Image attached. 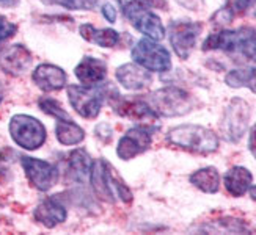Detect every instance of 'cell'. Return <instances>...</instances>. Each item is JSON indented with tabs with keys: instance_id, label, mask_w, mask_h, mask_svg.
<instances>
[{
	"instance_id": "484cf974",
	"label": "cell",
	"mask_w": 256,
	"mask_h": 235,
	"mask_svg": "<svg viewBox=\"0 0 256 235\" xmlns=\"http://www.w3.org/2000/svg\"><path fill=\"white\" fill-rule=\"evenodd\" d=\"M49 5H60L68 9H93L99 0H41Z\"/></svg>"
},
{
	"instance_id": "9c48e42d",
	"label": "cell",
	"mask_w": 256,
	"mask_h": 235,
	"mask_svg": "<svg viewBox=\"0 0 256 235\" xmlns=\"http://www.w3.org/2000/svg\"><path fill=\"white\" fill-rule=\"evenodd\" d=\"M20 165L24 168L30 184L40 192H49L52 187L57 185L60 173L55 165L27 155L20 157Z\"/></svg>"
},
{
	"instance_id": "ac0fdd59",
	"label": "cell",
	"mask_w": 256,
	"mask_h": 235,
	"mask_svg": "<svg viewBox=\"0 0 256 235\" xmlns=\"http://www.w3.org/2000/svg\"><path fill=\"white\" fill-rule=\"evenodd\" d=\"M107 166H108V162L104 159H98L96 162H93L92 170H90V182L94 190V195L99 199L114 204L115 198H114L112 192H110L108 184H107Z\"/></svg>"
},
{
	"instance_id": "6da1fadb",
	"label": "cell",
	"mask_w": 256,
	"mask_h": 235,
	"mask_svg": "<svg viewBox=\"0 0 256 235\" xmlns=\"http://www.w3.org/2000/svg\"><path fill=\"white\" fill-rule=\"evenodd\" d=\"M166 141L184 151L208 155L218 149V137L212 130L196 124L176 126L166 133Z\"/></svg>"
},
{
	"instance_id": "836d02e7",
	"label": "cell",
	"mask_w": 256,
	"mask_h": 235,
	"mask_svg": "<svg viewBox=\"0 0 256 235\" xmlns=\"http://www.w3.org/2000/svg\"><path fill=\"white\" fill-rule=\"evenodd\" d=\"M5 176H6V168H5V166L2 165V162H0V184L4 182Z\"/></svg>"
},
{
	"instance_id": "8d00e7d4",
	"label": "cell",
	"mask_w": 256,
	"mask_h": 235,
	"mask_svg": "<svg viewBox=\"0 0 256 235\" xmlns=\"http://www.w3.org/2000/svg\"><path fill=\"white\" fill-rule=\"evenodd\" d=\"M254 16H256V11H254Z\"/></svg>"
},
{
	"instance_id": "7402d4cb",
	"label": "cell",
	"mask_w": 256,
	"mask_h": 235,
	"mask_svg": "<svg viewBox=\"0 0 256 235\" xmlns=\"http://www.w3.org/2000/svg\"><path fill=\"white\" fill-rule=\"evenodd\" d=\"M92 170V160L90 155L84 149H76L70 154V160H68V174L72 181L76 182H85V179L90 176Z\"/></svg>"
},
{
	"instance_id": "5bb4252c",
	"label": "cell",
	"mask_w": 256,
	"mask_h": 235,
	"mask_svg": "<svg viewBox=\"0 0 256 235\" xmlns=\"http://www.w3.org/2000/svg\"><path fill=\"white\" fill-rule=\"evenodd\" d=\"M112 105L116 113L124 118L137 121H154L159 118L148 100L142 97H116V102H112Z\"/></svg>"
},
{
	"instance_id": "ffe728a7",
	"label": "cell",
	"mask_w": 256,
	"mask_h": 235,
	"mask_svg": "<svg viewBox=\"0 0 256 235\" xmlns=\"http://www.w3.org/2000/svg\"><path fill=\"white\" fill-rule=\"evenodd\" d=\"M80 36L88 41V42H93L99 47H115L120 44L121 36L120 33L114 28H96L92 24H82L80 28Z\"/></svg>"
},
{
	"instance_id": "30bf717a",
	"label": "cell",
	"mask_w": 256,
	"mask_h": 235,
	"mask_svg": "<svg viewBox=\"0 0 256 235\" xmlns=\"http://www.w3.org/2000/svg\"><path fill=\"white\" fill-rule=\"evenodd\" d=\"M154 130H158V127L151 129L146 126H137V127L129 129L118 143L116 154L120 159L130 160V159H136L137 155L146 152L151 148Z\"/></svg>"
},
{
	"instance_id": "d6986e66",
	"label": "cell",
	"mask_w": 256,
	"mask_h": 235,
	"mask_svg": "<svg viewBox=\"0 0 256 235\" xmlns=\"http://www.w3.org/2000/svg\"><path fill=\"white\" fill-rule=\"evenodd\" d=\"M224 182H225L226 192L231 196L239 198V196H244L250 190L253 176L247 168L234 166V168H231L230 171H226V174L224 176Z\"/></svg>"
},
{
	"instance_id": "7a4b0ae2",
	"label": "cell",
	"mask_w": 256,
	"mask_h": 235,
	"mask_svg": "<svg viewBox=\"0 0 256 235\" xmlns=\"http://www.w3.org/2000/svg\"><path fill=\"white\" fill-rule=\"evenodd\" d=\"M203 50L240 53L256 61V30L252 27H240L238 30H222L212 33L204 39Z\"/></svg>"
},
{
	"instance_id": "4316f807",
	"label": "cell",
	"mask_w": 256,
	"mask_h": 235,
	"mask_svg": "<svg viewBox=\"0 0 256 235\" xmlns=\"http://www.w3.org/2000/svg\"><path fill=\"white\" fill-rule=\"evenodd\" d=\"M121 8L129 6H143V8H166L165 0H116Z\"/></svg>"
},
{
	"instance_id": "603a6c76",
	"label": "cell",
	"mask_w": 256,
	"mask_h": 235,
	"mask_svg": "<svg viewBox=\"0 0 256 235\" xmlns=\"http://www.w3.org/2000/svg\"><path fill=\"white\" fill-rule=\"evenodd\" d=\"M190 184L204 193H217L220 187V174L214 166H206L190 174Z\"/></svg>"
},
{
	"instance_id": "4fadbf2b",
	"label": "cell",
	"mask_w": 256,
	"mask_h": 235,
	"mask_svg": "<svg viewBox=\"0 0 256 235\" xmlns=\"http://www.w3.org/2000/svg\"><path fill=\"white\" fill-rule=\"evenodd\" d=\"M32 80L42 91L50 93L63 89L66 86V82H68V77H66V72L62 68H58V66L42 63L36 66L35 71H33Z\"/></svg>"
},
{
	"instance_id": "1f68e13d",
	"label": "cell",
	"mask_w": 256,
	"mask_h": 235,
	"mask_svg": "<svg viewBox=\"0 0 256 235\" xmlns=\"http://www.w3.org/2000/svg\"><path fill=\"white\" fill-rule=\"evenodd\" d=\"M248 149H250V152L253 154V157L256 159V124L252 127V132H250V138H248Z\"/></svg>"
},
{
	"instance_id": "cb8c5ba5",
	"label": "cell",
	"mask_w": 256,
	"mask_h": 235,
	"mask_svg": "<svg viewBox=\"0 0 256 235\" xmlns=\"http://www.w3.org/2000/svg\"><path fill=\"white\" fill-rule=\"evenodd\" d=\"M225 83L231 88H248L256 94V69L254 68L232 69L226 74Z\"/></svg>"
},
{
	"instance_id": "277c9868",
	"label": "cell",
	"mask_w": 256,
	"mask_h": 235,
	"mask_svg": "<svg viewBox=\"0 0 256 235\" xmlns=\"http://www.w3.org/2000/svg\"><path fill=\"white\" fill-rule=\"evenodd\" d=\"M10 135L18 146L27 151L40 149L48 138L41 121L28 115H16L10 121Z\"/></svg>"
},
{
	"instance_id": "8992f818",
	"label": "cell",
	"mask_w": 256,
	"mask_h": 235,
	"mask_svg": "<svg viewBox=\"0 0 256 235\" xmlns=\"http://www.w3.org/2000/svg\"><path fill=\"white\" fill-rule=\"evenodd\" d=\"M202 24L200 22H192V20H172L168 25V39L174 50V53L180 58L186 60L188 55L192 53L196 39L202 33Z\"/></svg>"
},
{
	"instance_id": "d4e9b609",
	"label": "cell",
	"mask_w": 256,
	"mask_h": 235,
	"mask_svg": "<svg viewBox=\"0 0 256 235\" xmlns=\"http://www.w3.org/2000/svg\"><path fill=\"white\" fill-rule=\"evenodd\" d=\"M38 105H40V108L44 111V113L49 115V116H54L55 119H70V115L66 113V110L55 99L41 97L38 100Z\"/></svg>"
},
{
	"instance_id": "d590c367",
	"label": "cell",
	"mask_w": 256,
	"mask_h": 235,
	"mask_svg": "<svg viewBox=\"0 0 256 235\" xmlns=\"http://www.w3.org/2000/svg\"><path fill=\"white\" fill-rule=\"evenodd\" d=\"M250 196H252V199L256 201V187H250Z\"/></svg>"
},
{
	"instance_id": "7c38bea8",
	"label": "cell",
	"mask_w": 256,
	"mask_h": 235,
	"mask_svg": "<svg viewBox=\"0 0 256 235\" xmlns=\"http://www.w3.org/2000/svg\"><path fill=\"white\" fill-rule=\"evenodd\" d=\"M32 61L33 55L24 44H13L0 50V69L11 77H19L28 71Z\"/></svg>"
},
{
	"instance_id": "44dd1931",
	"label": "cell",
	"mask_w": 256,
	"mask_h": 235,
	"mask_svg": "<svg viewBox=\"0 0 256 235\" xmlns=\"http://www.w3.org/2000/svg\"><path fill=\"white\" fill-rule=\"evenodd\" d=\"M55 137L63 144V146H74V144H79L85 138V132L84 129L76 124V122L70 119H57V124H55Z\"/></svg>"
},
{
	"instance_id": "8fae6325",
	"label": "cell",
	"mask_w": 256,
	"mask_h": 235,
	"mask_svg": "<svg viewBox=\"0 0 256 235\" xmlns=\"http://www.w3.org/2000/svg\"><path fill=\"white\" fill-rule=\"evenodd\" d=\"M123 13L130 20V24L136 27L140 33H143L146 38L154 39V41L164 39L165 27L162 24L160 17L156 13H152L150 8L129 6V8H123Z\"/></svg>"
},
{
	"instance_id": "e575fe53",
	"label": "cell",
	"mask_w": 256,
	"mask_h": 235,
	"mask_svg": "<svg viewBox=\"0 0 256 235\" xmlns=\"http://www.w3.org/2000/svg\"><path fill=\"white\" fill-rule=\"evenodd\" d=\"M4 96H5V89H4V85L0 82V102L4 100Z\"/></svg>"
},
{
	"instance_id": "e0dca14e",
	"label": "cell",
	"mask_w": 256,
	"mask_h": 235,
	"mask_svg": "<svg viewBox=\"0 0 256 235\" xmlns=\"http://www.w3.org/2000/svg\"><path fill=\"white\" fill-rule=\"evenodd\" d=\"M33 217L42 226L52 229L57 225H62L63 221H66L68 212H66L64 206L58 201V198H48L41 201L40 206L35 209Z\"/></svg>"
},
{
	"instance_id": "3957f363",
	"label": "cell",
	"mask_w": 256,
	"mask_h": 235,
	"mask_svg": "<svg viewBox=\"0 0 256 235\" xmlns=\"http://www.w3.org/2000/svg\"><path fill=\"white\" fill-rule=\"evenodd\" d=\"M144 99L148 100L156 115L165 118L187 115L195 107V99L192 97V94H188L182 88L178 86L160 88Z\"/></svg>"
},
{
	"instance_id": "d6a6232c",
	"label": "cell",
	"mask_w": 256,
	"mask_h": 235,
	"mask_svg": "<svg viewBox=\"0 0 256 235\" xmlns=\"http://www.w3.org/2000/svg\"><path fill=\"white\" fill-rule=\"evenodd\" d=\"M20 0H0V6L4 8H14L16 5H19Z\"/></svg>"
},
{
	"instance_id": "52a82bcc",
	"label": "cell",
	"mask_w": 256,
	"mask_h": 235,
	"mask_svg": "<svg viewBox=\"0 0 256 235\" xmlns=\"http://www.w3.org/2000/svg\"><path fill=\"white\" fill-rule=\"evenodd\" d=\"M248 121H250L248 104L242 99H232L225 110L224 119L220 122V129L224 132V137L231 143H238L244 137V133L247 132Z\"/></svg>"
},
{
	"instance_id": "ba28073f",
	"label": "cell",
	"mask_w": 256,
	"mask_h": 235,
	"mask_svg": "<svg viewBox=\"0 0 256 235\" xmlns=\"http://www.w3.org/2000/svg\"><path fill=\"white\" fill-rule=\"evenodd\" d=\"M68 97L72 108L85 119H96L101 113L104 93L99 88L85 85H70Z\"/></svg>"
},
{
	"instance_id": "4dcf8cb0",
	"label": "cell",
	"mask_w": 256,
	"mask_h": 235,
	"mask_svg": "<svg viewBox=\"0 0 256 235\" xmlns=\"http://www.w3.org/2000/svg\"><path fill=\"white\" fill-rule=\"evenodd\" d=\"M102 16L110 22V24H115L116 22V9L110 3H106L102 6Z\"/></svg>"
},
{
	"instance_id": "83f0119b",
	"label": "cell",
	"mask_w": 256,
	"mask_h": 235,
	"mask_svg": "<svg viewBox=\"0 0 256 235\" xmlns=\"http://www.w3.org/2000/svg\"><path fill=\"white\" fill-rule=\"evenodd\" d=\"M16 31H18V25L0 14V46L6 42L10 38H13L16 35Z\"/></svg>"
},
{
	"instance_id": "5b68a950",
	"label": "cell",
	"mask_w": 256,
	"mask_h": 235,
	"mask_svg": "<svg viewBox=\"0 0 256 235\" xmlns=\"http://www.w3.org/2000/svg\"><path fill=\"white\" fill-rule=\"evenodd\" d=\"M134 63L152 72H166L172 69V55L154 39L143 38L132 49Z\"/></svg>"
},
{
	"instance_id": "9a60e30c",
	"label": "cell",
	"mask_w": 256,
	"mask_h": 235,
	"mask_svg": "<svg viewBox=\"0 0 256 235\" xmlns=\"http://www.w3.org/2000/svg\"><path fill=\"white\" fill-rule=\"evenodd\" d=\"M116 78L121 86L130 89V91H138V89L150 86L152 82V77L148 69L142 68L137 63H126L120 66L116 69Z\"/></svg>"
},
{
	"instance_id": "f1b7e54d",
	"label": "cell",
	"mask_w": 256,
	"mask_h": 235,
	"mask_svg": "<svg viewBox=\"0 0 256 235\" xmlns=\"http://www.w3.org/2000/svg\"><path fill=\"white\" fill-rule=\"evenodd\" d=\"M256 3V0H226V8L231 11L232 14H239V13H244V11H247L250 6H253Z\"/></svg>"
},
{
	"instance_id": "f546056e",
	"label": "cell",
	"mask_w": 256,
	"mask_h": 235,
	"mask_svg": "<svg viewBox=\"0 0 256 235\" xmlns=\"http://www.w3.org/2000/svg\"><path fill=\"white\" fill-rule=\"evenodd\" d=\"M232 17H234V14H232L226 6H224V8L218 9L217 13L212 16V24H216V25H226V24H230V22L232 20Z\"/></svg>"
},
{
	"instance_id": "2e32d148",
	"label": "cell",
	"mask_w": 256,
	"mask_h": 235,
	"mask_svg": "<svg viewBox=\"0 0 256 235\" xmlns=\"http://www.w3.org/2000/svg\"><path fill=\"white\" fill-rule=\"evenodd\" d=\"M76 77L85 86H94L101 83L107 77V64L106 61L94 58V57H84L80 63L74 69Z\"/></svg>"
}]
</instances>
